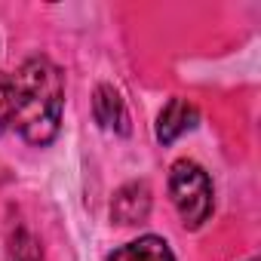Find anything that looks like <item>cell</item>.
<instances>
[{
    "label": "cell",
    "instance_id": "obj_1",
    "mask_svg": "<svg viewBox=\"0 0 261 261\" xmlns=\"http://www.w3.org/2000/svg\"><path fill=\"white\" fill-rule=\"evenodd\" d=\"M62 105H65V86L59 68L34 56L13 74V114L10 129L31 142V145H49L62 123Z\"/></svg>",
    "mask_w": 261,
    "mask_h": 261
},
{
    "label": "cell",
    "instance_id": "obj_2",
    "mask_svg": "<svg viewBox=\"0 0 261 261\" xmlns=\"http://www.w3.org/2000/svg\"><path fill=\"white\" fill-rule=\"evenodd\" d=\"M172 203L188 227H200L212 212V181L194 160H178L169 172Z\"/></svg>",
    "mask_w": 261,
    "mask_h": 261
},
{
    "label": "cell",
    "instance_id": "obj_3",
    "mask_svg": "<svg viewBox=\"0 0 261 261\" xmlns=\"http://www.w3.org/2000/svg\"><path fill=\"white\" fill-rule=\"evenodd\" d=\"M151 212V191L145 181H129L114 194L111 215L117 224H142Z\"/></svg>",
    "mask_w": 261,
    "mask_h": 261
},
{
    "label": "cell",
    "instance_id": "obj_4",
    "mask_svg": "<svg viewBox=\"0 0 261 261\" xmlns=\"http://www.w3.org/2000/svg\"><path fill=\"white\" fill-rule=\"evenodd\" d=\"M197 120H200V114L188 98H169V105L157 117V139L163 145H172L178 136H185L188 129L197 126Z\"/></svg>",
    "mask_w": 261,
    "mask_h": 261
},
{
    "label": "cell",
    "instance_id": "obj_5",
    "mask_svg": "<svg viewBox=\"0 0 261 261\" xmlns=\"http://www.w3.org/2000/svg\"><path fill=\"white\" fill-rule=\"evenodd\" d=\"M92 111H95V120L105 126V129H117V133H129V114H126V105L120 98V92L108 83H101L95 89V98H92Z\"/></svg>",
    "mask_w": 261,
    "mask_h": 261
},
{
    "label": "cell",
    "instance_id": "obj_6",
    "mask_svg": "<svg viewBox=\"0 0 261 261\" xmlns=\"http://www.w3.org/2000/svg\"><path fill=\"white\" fill-rule=\"evenodd\" d=\"M108 261H175L172 249L160 237H139L133 243H126L123 249L111 252Z\"/></svg>",
    "mask_w": 261,
    "mask_h": 261
},
{
    "label": "cell",
    "instance_id": "obj_7",
    "mask_svg": "<svg viewBox=\"0 0 261 261\" xmlns=\"http://www.w3.org/2000/svg\"><path fill=\"white\" fill-rule=\"evenodd\" d=\"M10 114H13V74L0 71V136L10 129Z\"/></svg>",
    "mask_w": 261,
    "mask_h": 261
},
{
    "label": "cell",
    "instance_id": "obj_8",
    "mask_svg": "<svg viewBox=\"0 0 261 261\" xmlns=\"http://www.w3.org/2000/svg\"><path fill=\"white\" fill-rule=\"evenodd\" d=\"M10 261H40V258H37V249H34V240H31L28 233H19V237L13 240Z\"/></svg>",
    "mask_w": 261,
    "mask_h": 261
},
{
    "label": "cell",
    "instance_id": "obj_9",
    "mask_svg": "<svg viewBox=\"0 0 261 261\" xmlns=\"http://www.w3.org/2000/svg\"><path fill=\"white\" fill-rule=\"evenodd\" d=\"M252 261H255V258H252Z\"/></svg>",
    "mask_w": 261,
    "mask_h": 261
}]
</instances>
